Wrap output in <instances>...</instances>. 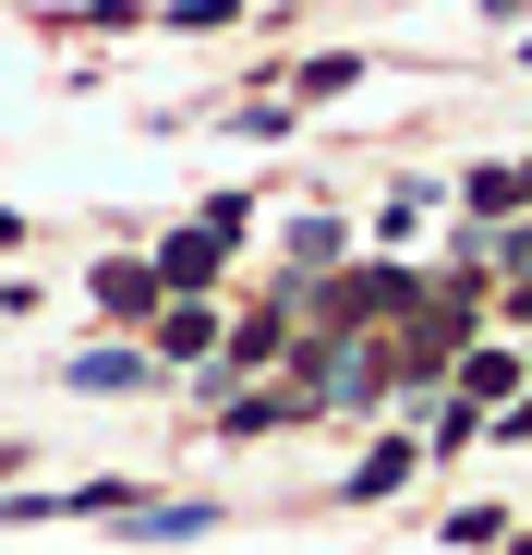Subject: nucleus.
Segmentation results:
<instances>
[{
	"mask_svg": "<svg viewBox=\"0 0 532 555\" xmlns=\"http://www.w3.org/2000/svg\"><path fill=\"white\" fill-rule=\"evenodd\" d=\"M230 242H242V230H218V218H182V230H169V242H157L145 266H157V291L182 302V291H206V278L230 266Z\"/></svg>",
	"mask_w": 532,
	"mask_h": 555,
	"instance_id": "f257e3e1",
	"label": "nucleus"
},
{
	"mask_svg": "<svg viewBox=\"0 0 532 555\" xmlns=\"http://www.w3.org/2000/svg\"><path fill=\"white\" fill-rule=\"evenodd\" d=\"M85 291H98V314H110V326H157V302H169L145 254H110L98 278H85Z\"/></svg>",
	"mask_w": 532,
	"mask_h": 555,
	"instance_id": "f03ea898",
	"label": "nucleus"
},
{
	"mask_svg": "<svg viewBox=\"0 0 532 555\" xmlns=\"http://www.w3.org/2000/svg\"><path fill=\"white\" fill-rule=\"evenodd\" d=\"M218 302L206 291H182V302H157V375H169V362H218Z\"/></svg>",
	"mask_w": 532,
	"mask_h": 555,
	"instance_id": "7ed1b4c3",
	"label": "nucleus"
},
{
	"mask_svg": "<svg viewBox=\"0 0 532 555\" xmlns=\"http://www.w3.org/2000/svg\"><path fill=\"white\" fill-rule=\"evenodd\" d=\"M73 399H122V387H157V350H73L61 362Z\"/></svg>",
	"mask_w": 532,
	"mask_h": 555,
	"instance_id": "20e7f679",
	"label": "nucleus"
},
{
	"mask_svg": "<svg viewBox=\"0 0 532 555\" xmlns=\"http://www.w3.org/2000/svg\"><path fill=\"white\" fill-rule=\"evenodd\" d=\"M206 531H218L206 495H169V507L145 495V507H122V543H206Z\"/></svg>",
	"mask_w": 532,
	"mask_h": 555,
	"instance_id": "39448f33",
	"label": "nucleus"
},
{
	"mask_svg": "<svg viewBox=\"0 0 532 555\" xmlns=\"http://www.w3.org/2000/svg\"><path fill=\"white\" fill-rule=\"evenodd\" d=\"M411 472H423V447H411V435H388V447L351 459V483H339V495H351V507H376V495H400Z\"/></svg>",
	"mask_w": 532,
	"mask_h": 555,
	"instance_id": "423d86ee",
	"label": "nucleus"
},
{
	"mask_svg": "<svg viewBox=\"0 0 532 555\" xmlns=\"http://www.w3.org/2000/svg\"><path fill=\"white\" fill-rule=\"evenodd\" d=\"M448 375H460V399H472V411L496 423V399H520V350H460Z\"/></svg>",
	"mask_w": 532,
	"mask_h": 555,
	"instance_id": "0eeeda50",
	"label": "nucleus"
},
{
	"mask_svg": "<svg viewBox=\"0 0 532 555\" xmlns=\"http://www.w3.org/2000/svg\"><path fill=\"white\" fill-rule=\"evenodd\" d=\"M303 411H315L303 387H254V399H230V411H218V435H242V447H254V435H279V423H303Z\"/></svg>",
	"mask_w": 532,
	"mask_h": 555,
	"instance_id": "6e6552de",
	"label": "nucleus"
},
{
	"mask_svg": "<svg viewBox=\"0 0 532 555\" xmlns=\"http://www.w3.org/2000/svg\"><path fill=\"white\" fill-rule=\"evenodd\" d=\"M460 206H472V218H508V206H532V181H520V169H472Z\"/></svg>",
	"mask_w": 532,
	"mask_h": 555,
	"instance_id": "1a4fd4ad",
	"label": "nucleus"
},
{
	"mask_svg": "<svg viewBox=\"0 0 532 555\" xmlns=\"http://www.w3.org/2000/svg\"><path fill=\"white\" fill-rule=\"evenodd\" d=\"M423 206H435V181H400V194L376 206V242H411V230H423Z\"/></svg>",
	"mask_w": 532,
	"mask_h": 555,
	"instance_id": "9d476101",
	"label": "nucleus"
},
{
	"mask_svg": "<svg viewBox=\"0 0 532 555\" xmlns=\"http://www.w3.org/2000/svg\"><path fill=\"white\" fill-rule=\"evenodd\" d=\"M339 254H351L339 218H291V266H339Z\"/></svg>",
	"mask_w": 532,
	"mask_h": 555,
	"instance_id": "9b49d317",
	"label": "nucleus"
},
{
	"mask_svg": "<svg viewBox=\"0 0 532 555\" xmlns=\"http://www.w3.org/2000/svg\"><path fill=\"white\" fill-rule=\"evenodd\" d=\"M448 543H460V555H496V543H508V507H448Z\"/></svg>",
	"mask_w": 532,
	"mask_h": 555,
	"instance_id": "f8f14e48",
	"label": "nucleus"
},
{
	"mask_svg": "<svg viewBox=\"0 0 532 555\" xmlns=\"http://www.w3.org/2000/svg\"><path fill=\"white\" fill-rule=\"evenodd\" d=\"M364 85V49H327V61H303V98H351Z\"/></svg>",
	"mask_w": 532,
	"mask_h": 555,
	"instance_id": "ddd939ff",
	"label": "nucleus"
},
{
	"mask_svg": "<svg viewBox=\"0 0 532 555\" xmlns=\"http://www.w3.org/2000/svg\"><path fill=\"white\" fill-rule=\"evenodd\" d=\"M423 447H435V459H448V447H484V411H472V399H448V411H435V435H423Z\"/></svg>",
	"mask_w": 532,
	"mask_h": 555,
	"instance_id": "4468645a",
	"label": "nucleus"
},
{
	"mask_svg": "<svg viewBox=\"0 0 532 555\" xmlns=\"http://www.w3.org/2000/svg\"><path fill=\"white\" fill-rule=\"evenodd\" d=\"M484 435H496V447H532V399H508V411H496Z\"/></svg>",
	"mask_w": 532,
	"mask_h": 555,
	"instance_id": "2eb2a0df",
	"label": "nucleus"
},
{
	"mask_svg": "<svg viewBox=\"0 0 532 555\" xmlns=\"http://www.w3.org/2000/svg\"><path fill=\"white\" fill-rule=\"evenodd\" d=\"M13 472H25V435H0V483H13Z\"/></svg>",
	"mask_w": 532,
	"mask_h": 555,
	"instance_id": "dca6fc26",
	"label": "nucleus"
},
{
	"mask_svg": "<svg viewBox=\"0 0 532 555\" xmlns=\"http://www.w3.org/2000/svg\"><path fill=\"white\" fill-rule=\"evenodd\" d=\"M0 254H25V218H13V206H0Z\"/></svg>",
	"mask_w": 532,
	"mask_h": 555,
	"instance_id": "f3484780",
	"label": "nucleus"
},
{
	"mask_svg": "<svg viewBox=\"0 0 532 555\" xmlns=\"http://www.w3.org/2000/svg\"><path fill=\"white\" fill-rule=\"evenodd\" d=\"M496 13H520V0H496Z\"/></svg>",
	"mask_w": 532,
	"mask_h": 555,
	"instance_id": "a211bd4d",
	"label": "nucleus"
},
{
	"mask_svg": "<svg viewBox=\"0 0 532 555\" xmlns=\"http://www.w3.org/2000/svg\"><path fill=\"white\" fill-rule=\"evenodd\" d=\"M508 555H532V543H508Z\"/></svg>",
	"mask_w": 532,
	"mask_h": 555,
	"instance_id": "6ab92c4d",
	"label": "nucleus"
}]
</instances>
